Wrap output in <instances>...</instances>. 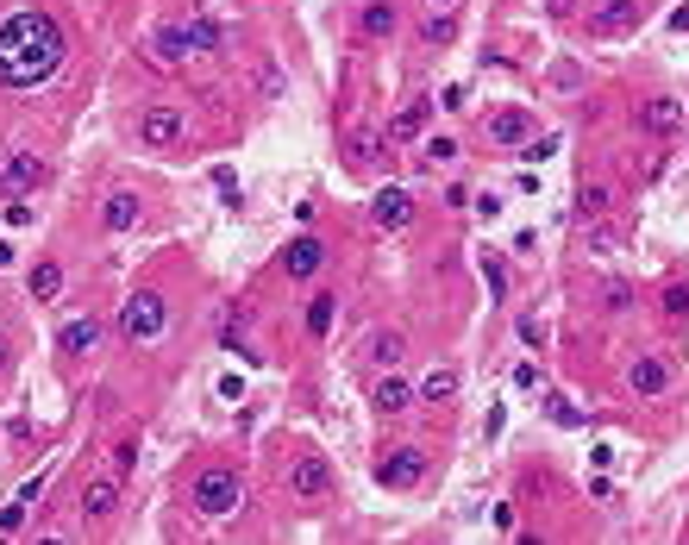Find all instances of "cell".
<instances>
[{"mask_svg":"<svg viewBox=\"0 0 689 545\" xmlns=\"http://www.w3.org/2000/svg\"><path fill=\"white\" fill-rule=\"evenodd\" d=\"M69 57V44H63V26L51 13H13L7 26H0V88H38V82H51L57 69Z\"/></svg>","mask_w":689,"mask_h":545,"instance_id":"6da1fadb","label":"cell"},{"mask_svg":"<svg viewBox=\"0 0 689 545\" xmlns=\"http://www.w3.org/2000/svg\"><path fill=\"white\" fill-rule=\"evenodd\" d=\"M188 502H195L201 520H226V514H239V502H245L239 470H232V464H207L201 477H195V489H188Z\"/></svg>","mask_w":689,"mask_h":545,"instance_id":"7a4b0ae2","label":"cell"},{"mask_svg":"<svg viewBox=\"0 0 689 545\" xmlns=\"http://www.w3.org/2000/svg\"><path fill=\"white\" fill-rule=\"evenodd\" d=\"M163 320H170V307H163L157 289H138V295L120 307V333H126L132 345H151V339L163 333Z\"/></svg>","mask_w":689,"mask_h":545,"instance_id":"3957f363","label":"cell"},{"mask_svg":"<svg viewBox=\"0 0 689 545\" xmlns=\"http://www.w3.org/2000/svg\"><path fill=\"white\" fill-rule=\"evenodd\" d=\"M289 495H295V502H320V495H332V464L320 452H301L289 464Z\"/></svg>","mask_w":689,"mask_h":545,"instance_id":"277c9868","label":"cell"},{"mask_svg":"<svg viewBox=\"0 0 689 545\" xmlns=\"http://www.w3.org/2000/svg\"><path fill=\"white\" fill-rule=\"evenodd\" d=\"M426 477V452H414V445H395V452L376 458V483L383 489H414Z\"/></svg>","mask_w":689,"mask_h":545,"instance_id":"5b68a950","label":"cell"},{"mask_svg":"<svg viewBox=\"0 0 689 545\" xmlns=\"http://www.w3.org/2000/svg\"><path fill=\"white\" fill-rule=\"evenodd\" d=\"M633 126L652 132V138H677V132H683V101H671V94H652L646 107H633Z\"/></svg>","mask_w":689,"mask_h":545,"instance_id":"8992f818","label":"cell"},{"mask_svg":"<svg viewBox=\"0 0 689 545\" xmlns=\"http://www.w3.org/2000/svg\"><path fill=\"white\" fill-rule=\"evenodd\" d=\"M483 138H489V145H508V151H520V145L533 138V113H527V107H502V113H489Z\"/></svg>","mask_w":689,"mask_h":545,"instance_id":"52a82bcc","label":"cell"},{"mask_svg":"<svg viewBox=\"0 0 689 545\" xmlns=\"http://www.w3.org/2000/svg\"><path fill=\"white\" fill-rule=\"evenodd\" d=\"M182 113L176 107H145V120H138V138H145L151 151H170V145H182Z\"/></svg>","mask_w":689,"mask_h":545,"instance_id":"ba28073f","label":"cell"},{"mask_svg":"<svg viewBox=\"0 0 689 545\" xmlns=\"http://www.w3.org/2000/svg\"><path fill=\"white\" fill-rule=\"evenodd\" d=\"M633 26H639V0H602V13L589 19L596 38H627Z\"/></svg>","mask_w":689,"mask_h":545,"instance_id":"9c48e42d","label":"cell"},{"mask_svg":"<svg viewBox=\"0 0 689 545\" xmlns=\"http://www.w3.org/2000/svg\"><path fill=\"white\" fill-rule=\"evenodd\" d=\"M82 514L88 520H113V514H120V477H88L82 483Z\"/></svg>","mask_w":689,"mask_h":545,"instance_id":"30bf717a","label":"cell"},{"mask_svg":"<svg viewBox=\"0 0 689 545\" xmlns=\"http://www.w3.org/2000/svg\"><path fill=\"white\" fill-rule=\"evenodd\" d=\"M627 389L633 395H664V389H671V364L652 358V351H646V358H633L627 364Z\"/></svg>","mask_w":689,"mask_h":545,"instance_id":"8fae6325","label":"cell"},{"mask_svg":"<svg viewBox=\"0 0 689 545\" xmlns=\"http://www.w3.org/2000/svg\"><path fill=\"white\" fill-rule=\"evenodd\" d=\"M38 176H44V163H38L32 151H13L7 163H0V195H26Z\"/></svg>","mask_w":689,"mask_h":545,"instance_id":"7c38bea8","label":"cell"},{"mask_svg":"<svg viewBox=\"0 0 689 545\" xmlns=\"http://www.w3.org/2000/svg\"><path fill=\"white\" fill-rule=\"evenodd\" d=\"M320 264H326V245H320V239H295L289 251H282V270H289V282L320 276Z\"/></svg>","mask_w":689,"mask_h":545,"instance_id":"4fadbf2b","label":"cell"},{"mask_svg":"<svg viewBox=\"0 0 689 545\" xmlns=\"http://www.w3.org/2000/svg\"><path fill=\"white\" fill-rule=\"evenodd\" d=\"M151 51H157V63H163V69H182L188 57H195V44H188L182 19H170V26H157V44H151Z\"/></svg>","mask_w":689,"mask_h":545,"instance_id":"5bb4252c","label":"cell"},{"mask_svg":"<svg viewBox=\"0 0 689 545\" xmlns=\"http://www.w3.org/2000/svg\"><path fill=\"white\" fill-rule=\"evenodd\" d=\"M370 213H376V226H389V232H401L414 220V201H408V188H383V195L370 201Z\"/></svg>","mask_w":689,"mask_h":545,"instance_id":"9a60e30c","label":"cell"},{"mask_svg":"<svg viewBox=\"0 0 689 545\" xmlns=\"http://www.w3.org/2000/svg\"><path fill=\"white\" fill-rule=\"evenodd\" d=\"M182 32H188V44H195V57H220L226 51V32L213 26L207 13H182Z\"/></svg>","mask_w":689,"mask_h":545,"instance_id":"2e32d148","label":"cell"},{"mask_svg":"<svg viewBox=\"0 0 689 545\" xmlns=\"http://www.w3.org/2000/svg\"><path fill=\"white\" fill-rule=\"evenodd\" d=\"M94 345H101V320H69L63 333H57V351H63V358H88Z\"/></svg>","mask_w":689,"mask_h":545,"instance_id":"e0dca14e","label":"cell"},{"mask_svg":"<svg viewBox=\"0 0 689 545\" xmlns=\"http://www.w3.org/2000/svg\"><path fill=\"white\" fill-rule=\"evenodd\" d=\"M383 151H389V138H383V132H370V126H358V132L345 138V157H351V170H370V163L383 157Z\"/></svg>","mask_w":689,"mask_h":545,"instance_id":"ac0fdd59","label":"cell"},{"mask_svg":"<svg viewBox=\"0 0 689 545\" xmlns=\"http://www.w3.org/2000/svg\"><path fill=\"white\" fill-rule=\"evenodd\" d=\"M370 408H376V414H408V408H414V389L401 383V376H383L376 395H370Z\"/></svg>","mask_w":689,"mask_h":545,"instance_id":"d6986e66","label":"cell"},{"mask_svg":"<svg viewBox=\"0 0 689 545\" xmlns=\"http://www.w3.org/2000/svg\"><path fill=\"white\" fill-rule=\"evenodd\" d=\"M608 207H614V195H608V182H583V188H577V213H583V226H596V220H608Z\"/></svg>","mask_w":689,"mask_h":545,"instance_id":"ffe728a7","label":"cell"},{"mask_svg":"<svg viewBox=\"0 0 689 545\" xmlns=\"http://www.w3.org/2000/svg\"><path fill=\"white\" fill-rule=\"evenodd\" d=\"M138 213H145V207H138V195H113V201L101 207V226H107V232H132Z\"/></svg>","mask_w":689,"mask_h":545,"instance_id":"44dd1931","label":"cell"},{"mask_svg":"<svg viewBox=\"0 0 689 545\" xmlns=\"http://www.w3.org/2000/svg\"><path fill=\"white\" fill-rule=\"evenodd\" d=\"M358 26H364V38H389V32L401 26V13L389 7V0H370V7H364V19H358Z\"/></svg>","mask_w":689,"mask_h":545,"instance_id":"7402d4cb","label":"cell"},{"mask_svg":"<svg viewBox=\"0 0 689 545\" xmlns=\"http://www.w3.org/2000/svg\"><path fill=\"white\" fill-rule=\"evenodd\" d=\"M426 113H433L426 101H408V107H401V113H395V126H389V145H401V138H420Z\"/></svg>","mask_w":689,"mask_h":545,"instance_id":"603a6c76","label":"cell"},{"mask_svg":"<svg viewBox=\"0 0 689 545\" xmlns=\"http://www.w3.org/2000/svg\"><path fill=\"white\" fill-rule=\"evenodd\" d=\"M332 320H339V295H314V301H307V333H314V339L332 333Z\"/></svg>","mask_w":689,"mask_h":545,"instance_id":"cb8c5ba5","label":"cell"},{"mask_svg":"<svg viewBox=\"0 0 689 545\" xmlns=\"http://www.w3.org/2000/svg\"><path fill=\"white\" fill-rule=\"evenodd\" d=\"M420 395H426V401H451V395H458V370H451V364H439V370H426V383H420Z\"/></svg>","mask_w":689,"mask_h":545,"instance_id":"d4e9b609","label":"cell"},{"mask_svg":"<svg viewBox=\"0 0 689 545\" xmlns=\"http://www.w3.org/2000/svg\"><path fill=\"white\" fill-rule=\"evenodd\" d=\"M26 289H32V301H57V289H63V270H57V264H38V270L26 276Z\"/></svg>","mask_w":689,"mask_h":545,"instance_id":"484cf974","label":"cell"},{"mask_svg":"<svg viewBox=\"0 0 689 545\" xmlns=\"http://www.w3.org/2000/svg\"><path fill=\"white\" fill-rule=\"evenodd\" d=\"M245 333H251V307H232L226 326H220V345H226V351H239V345H245Z\"/></svg>","mask_w":689,"mask_h":545,"instance_id":"4316f807","label":"cell"},{"mask_svg":"<svg viewBox=\"0 0 689 545\" xmlns=\"http://www.w3.org/2000/svg\"><path fill=\"white\" fill-rule=\"evenodd\" d=\"M420 38H426V44H451V38H458V19H451V13H433V19L420 26Z\"/></svg>","mask_w":689,"mask_h":545,"instance_id":"83f0119b","label":"cell"},{"mask_svg":"<svg viewBox=\"0 0 689 545\" xmlns=\"http://www.w3.org/2000/svg\"><path fill=\"white\" fill-rule=\"evenodd\" d=\"M364 351H370L376 364H395V358H401V333H370V345H364Z\"/></svg>","mask_w":689,"mask_h":545,"instance_id":"f1b7e54d","label":"cell"},{"mask_svg":"<svg viewBox=\"0 0 689 545\" xmlns=\"http://www.w3.org/2000/svg\"><path fill=\"white\" fill-rule=\"evenodd\" d=\"M451 157H458V138H426V151H420L426 170H439V163H451Z\"/></svg>","mask_w":689,"mask_h":545,"instance_id":"f546056e","label":"cell"},{"mask_svg":"<svg viewBox=\"0 0 689 545\" xmlns=\"http://www.w3.org/2000/svg\"><path fill=\"white\" fill-rule=\"evenodd\" d=\"M602 307H608V314H627V307H633V289H627V282H608V289H602Z\"/></svg>","mask_w":689,"mask_h":545,"instance_id":"4dcf8cb0","label":"cell"},{"mask_svg":"<svg viewBox=\"0 0 689 545\" xmlns=\"http://www.w3.org/2000/svg\"><path fill=\"white\" fill-rule=\"evenodd\" d=\"M558 151V132H545V138H527V145H520L514 157H527V163H539V157H552Z\"/></svg>","mask_w":689,"mask_h":545,"instance_id":"1f68e13d","label":"cell"},{"mask_svg":"<svg viewBox=\"0 0 689 545\" xmlns=\"http://www.w3.org/2000/svg\"><path fill=\"white\" fill-rule=\"evenodd\" d=\"M26 495H19V502H7V508H0V533H19V527H26Z\"/></svg>","mask_w":689,"mask_h":545,"instance_id":"d6a6232c","label":"cell"},{"mask_svg":"<svg viewBox=\"0 0 689 545\" xmlns=\"http://www.w3.org/2000/svg\"><path fill=\"white\" fill-rule=\"evenodd\" d=\"M664 314H671V320H689V289H683V282H677V289H664Z\"/></svg>","mask_w":689,"mask_h":545,"instance_id":"836d02e7","label":"cell"},{"mask_svg":"<svg viewBox=\"0 0 689 545\" xmlns=\"http://www.w3.org/2000/svg\"><path fill=\"white\" fill-rule=\"evenodd\" d=\"M483 282H489V295H495V301L508 295V276H502V264H495V257H483Z\"/></svg>","mask_w":689,"mask_h":545,"instance_id":"e575fe53","label":"cell"},{"mask_svg":"<svg viewBox=\"0 0 689 545\" xmlns=\"http://www.w3.org/2000/svg\"><path fill=\"white\" fill-rule=\"evenodd\" d=\"M132 470H138V445L126 439V445H120V452H113V477H132Z\"/></svg>","mask_w":689,"mask_h":545,"instance_id":"d590c367","label":"cell"},{"mask_svg":"<svg viewBox=\"0 0 689 545\" xmlns=\"http://www.w3.org/2000/svg\"><path fill=\"white\" fill-rule=\"evenodd\" d=\"M552 82H558V88H577L583 76H577V63H552Z\"/></svg>","mask_w":689,"mask_h":545,"instance_id":"8d00e7d4","label":"cell"},{"mask_svg":"<svg viewBox=\"0 0 689 545\" xmlns=\"http://www.w3.org/2000/svg\"><path fill=\"white\" fill-rule=\"evenodd\" d=\"M545 13H552V19H570V13H577V0H545Z\"/></svg>","mask_w":689,"mask_h":545,"instance_id":"74e56055","label":"cell"},{"mask_svg":"<svg viewBox=\"0 0 689 545\" xmlns=\"http://www.w3.org/2000/svg\"><path fill=\"white\" fill-rule=\"evenodd\" d=\"M7 364H13V345H7V339H0V370H7Z\"/></svg>","mask_w":689,"mask_h":545,"instance_id":"f35d334b","label":"cell"},{"mask_svg":"<svg viewBox=\"0 0 689 545\" xmlns=\"http://www.w3.org/2000/svg\"><path fill=\"white\" fill-rule=\"evenodd\" d=\"M433 7H451V0H433Z\"/></svg>","mask_w":689,"mask_h":545,"instance_id":"ab89813d","label":"cell"}]
</instances>
